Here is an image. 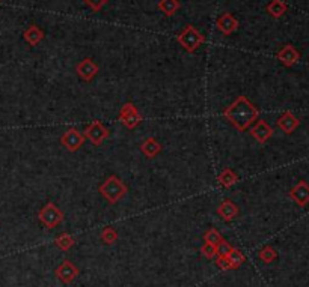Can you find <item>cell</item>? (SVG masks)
Listing matches in <instances>:
<instances>
[{
	"mask_svg": "<svg viewBox=\"0 0 309 287\" xmlns=\"http://www.w3.org/2000/svg\"><path fill=\"white\" fill-rule=\"evenodd\" d=\"M258 108L244 95L239 96L225 110V118L239 131H246L255 121H258Z\"/></svg>",
	"mask_w": 309,
	"mask_h": 287,
	"instance_id": "cell-1",
	"label": "cell"
},
{
	"mask_svg": "<svg viewBox=\"0 0 309 287\" xmlns=\"http://www.w3.org/2000/svg\"><path fill=\"white\" fill-rule=\"evenodd\" d=\"M100 194L109 203L115 205L127 194V187L118 176H110L100 185Z\"/></svg>",
	"mask_w": 309,
	"mask_h": 287,
	"instance_id": "cell-2",
	"label": "cell"
},
{
	"mask_svg": "<svg viewBox=\"0 0 309 287\" xmlns=\"http://www.w3.org/2000/svg\"><path fill=\"white\" fill-rule=\"evenodd\" d=\"M176 41H178V44H179L187 53H195V51L199 48V45L204 44L205 38L201 35V32H199L195 26L187 24V26L183 29V32L176 36Z\"/></svg>",
	"mask_w": 309,
	"mask_h": 287,
	"instance_id": "cell-3",
	"label": "cell"
},
{
	"mask_svg": "<svg viewBox=\"0 0 309 287\" xmlns=\"http://www.w3.org/2000/svg\"><path fill=\"white\" fill-rule=\"evenodd\" d=\"M38 220L41 221L42 225H45L47 228H55L56 225L64 221V212L52 202H48L45 206H42V209L38 214Z\"/></svg>",
	"mask_w": 309,
	"mask_h": 287,
	"instance_id": "cell-4",
	"label": "cell"
},
{
	"mask_svg": "<svg viewBox=\"0 0 309 287\" xmlns=\"http://www.w3.org/2000/svg\"><path fill=\"white\" fill-rule=\"evenodd\" d=\"M119 119L128 129H135L142 122V114L139 113L135 104L127 102V104H124V107L119 111Z\"/></svg>",
	"mask_w": 309,
	"mask_h": 287,
	"instance_id": "cell-5",
	"label": "cell"
},
{
	"mask_svg": "<svg viewBox=\"0 0 309 287\" xmlns=\"http://www.w3.org/2000/svg\"><path fill=\"white\" fill-rule=\"evenodd\" d=\"M85 138H88L92 145L98 146L101 145L104 140L109 137V129L104 127L101 122L98 121H94L92 124H89L86 129H85Z\"/></svg>",
	"mask_w": 309,
	"mask_h": 287,
	"instance_id": "cell-6",
	"label": "cell"
},
{
	"mask_svg": "<svg viewBox=\"0 0 309 287\" xmlns=\"http://www.w3.org/2000/svg\"><path fill=\"white\" fill-rule=\"evenodd\" d=\"M61 143L64 145L65 149H68L69 152H77L85 143V135L80 131H77L75 128H69L68 131H65L62 134Z\"/></svg>",
	"mask_w": 309,
	"mask_h": 287,
	"instance_id": "cell-7",
	"label": "cell"
},
{
	"mask_svg": "<svg viewBox=\"0 0 309 287\" xmlns=\"http://www.w3.org/2000/svg\"><path fill=\"white\" fill-rule=\"evenodd\" d=\"M55 274H56V277H58V280H59L61 283H64V284H71V283L75 280V277L79 275V268H77L72 262L64 260V262L58 266V269L55 271Z\"/></svg>",
	"mask_w": 309,
	"mask_h": 287,
	"instance_id": "cell-8",
	"label": "cell"
},
{
	"mask_svg": "<svg viewBox=\"0 0 309 287\" xmlns=\"http://www.w3.org/2000/svg\"><path fill=\"white\" fill-rule=\"evenodd\" d=\"M216 26H217V29L223 33V35L229 36V35H233V33L239 29L240 24H239V20H237L231 12H223V14L217 18Z\"/></svg>",
	"mask_w": 309,
	"mask_h": 287,
	"instance_id": "cell-9",
	"label": "cell"
},
{
	"mask_svg": "<svg viewBox=\"0 0 309 287\" xmlns=\"http://www.w3.org/2000/svg\"><path fill=\"white\" fill-rule=\"evenodd\" d=\"M75 71H77V75H79L82 80L91 81V80H94V77L98 74V65L95 64L92 59L86 58V59H83L82 62H79Z\"/></svg>",
	"mask_w": 309,
	"mask_h": 287,
	"instance_id": "cell-10",
	"label": "cell"
},
{
	"mask_svg": "<svg viewBox=\"0 0 309 287\" xmlns=\"http://www.w3.org/2000/svg\"><path fill=\"white\" fill-rule=\"evenodd\" d=\"M277 59L280 61V64H284L285 66H293L299 62L300 59V53L297 51V48L291 44L284 45L279 51H277Z\"/></svg>",
	"mask_w": 309,
	"mask_h": 287,
	"instance_id": "cell-11",
	"label": "cell"
},
{
	"mask_svg": "<svg viewBox=\"0 0 309 287\" xmlns=\"http://www.w3.org/2000/svg\"><path fill=\"white\" fill-rule=\"evenodd\" d=\"M250 134L258 143L264 145L273 135V129L270 128V125L266 121H256V124L250 128Z\"/></svg>",
	"mask_w": 309,
	"mask_h": 287,
	"instance_id": "cell-12",
	"label": "cell"
},
{
	"mask_svg": "<svg viewBox=\"0 0 309 287\" xmlns=\"http://www.w3.org/2000/svg\"><path fill=\"white\" fill-rule=\"evenodd\" d=\"M217 214H219V217L222 220H225L226 223H229V221H233V220H236L239 217V208H237V205L234 202L225 200V202H222L219 205Z\"/></svg>",
	"mask_w": 309,
	"mask_h": 287,
	"instance_id": "cell-13",
	"label": "cell"
},
{
	"mask_svg": "<svg viewBox=\"0 0 309 287\" xmlns=\"http://www.w3.org/2000/svg\"><path fill=\"white\" fill-rule=\"evenodd\" d=\"M290 197L299 205V206H305L309 203V185L305 181H300L291 191Z\"/></svg>",
	"mask_w": 309,
	"mask_h": 287,
	"instance_id": "cell-14",
	"label": "cell"
},
{
	"mask_svg": "<svg viewBox=\"0 0 309 287\" xmlns=\"http://www.w3.org/2000/svg\"><path fill=\"white\" fill-rule=\"evenodd\" d=\"M299 119L293 114V113H290V111H285L279 119H277V127L280 128L285 134H291L293 131H296L297 127H299Z\"/></svg>",
	"mask_w": 309,
	"mask_h": 287,
	"instance_id": "cell-15",
	"label": "cell"
},
{
	"mask_svg": "<svg viewBox=\"0 0 309 287\" xmlns=\"http://www.w3.org/2000/svg\"><path fill=\"white\" fill-rule=\"evenodd\" d=\"M140 151L146 158H154L162 152V145L154 138V137H148L142 145H140Z\"/></svg>",
	"mask_w": 309,
	"mask_h": 287,
	"instance_id": "cell-16",
	"label": "cell"
},
{
	"mask_svg": "<svg viewBox=\"0 0 309 287\" xmlns=\"http://www.w3.org/2000/svg\"><path fill=\"white\" fill-rule=\"evenodd\" d=\"M23 38H24V41L29 44V45H38L42 39H44V32L41 31V27H38L36 24H31L24 33H23Z\"/></svg>",
	"mask_w": 309,
	"mask_h": 287,
	"instance_id": "cell-17",
	"label": "cell"
},
{
	"mask_svg": "<svg viewBox=\"0 0 309 287\" xmlns=\"http://www.w3.org/2000/svg\"><path fill=\"white\" fill-rule=\"evenodd\" d=\"M288 6L285 2L282 0H272L267 6H266V11L273 17V18H280L285 12H287Z\"/></svg>",
	"mask_w": 309,
	"mask_h": 287,
	"instance_id": "cell-18",
	"label": "cell"
},
{
	"mask_svg": "<svg viewBox=\"0 0 309 287\" xmlns=\"http://www.w3.org/2000/svg\"><path fill=\"white\" fill-rule=\"evenodd\" d=\"M181 8L179 0H160L159 2V9L166 15V17H173L178 9Z\"/></svg>",
	"mask_w": 309,
	"mask_h": 287,
	"instance_id": "cell-19",
	"label": "cell"
},
{
	"mask_svg": "<svg viewBox=\"0 0 309 287\" xmlns=\"http://www.w3.org/2000/svg\"><path fill=\"white\" fill-rule=\"evenodd\" d=\"M217 181H219V184H220L222 187L229 188V187H233L234 184H237L239 178H237V175H236L231 168H225V170L219 175Z\"/></svg>",
	"mask_w": 309,
	"mask_h": 287,
	"instance_id": "cell-20",
	"label": "cell"
},
{
	"mask_svg": "<svg viewBox=\"0 0 309 287\" xmlns=\"http://www.w3.org/2000/svg\"><path fill=\"white\" fill-rule=\"evenodd\" d=\"M226 259H228V262H229V265H231V269H239L241 265L244 263V260H246L244 254L241 253L239 248H234V247H233V250L229 251V254L226 255Z\"/></svg>",
	"mask_w": 309,
	"mask_h": 287,
	"instance_id": "cell-21",
	"label": "cell"
},
{
	"mask_svg": "<svg viewBox=\"0 0 309 287\" xmlns=\"http://www.w3.org/2000/svg\"><path fill=\"white\" fill-rule=\"evenodd\" d=\"M55 242H56L58 248H61L62 251H68L69 248H72L75 245V239L69 233H62L61 236L56 238Z\"/></svg>",
	"mask_w": 309,
	"mask_h": 287,
	"instance_id": "cell-22",
	"label": "cell"
},
{
	"mask_svg": "<svg viewBox=\"0 0 309 287\" xmlns=\"http://www.w3.org/2000/svg\"><path fill=\"white\" fill-rule=\"evenodd\" d=\"M101 241L106 245H113L118 241V233L112 227H106L101 232Z\"/></svg>",
	"mask_w": 309,
	"mask_h": 287,
	"instance_id": "cell-23",
	"label": "cell"
},
{
	"mask_svg": "<svg viewBox=\"0 0 309 287\" xmlns=\"http://www.w3.org/2000/svg\"><path fill=\"white\" fill-rule=\"evenodd\" d=\"M222 239H223L222 235H220L216 228H210V230H207L205 233H204V241H205L207 244H210V245H214V247H216Z\"/></svg>",
	"mask_w": 309,
	"mask_h": 287,
	"instance_id": "cell-24",
	"label": "cell"
},
{
	"mask_svg": "<svg viewBox=\"0 0 309 287\" xmlns=\"http://www.w3.org/2000/svg\"><path fill=\"white\" fill-rule=\"evenodd\" d=\"M276 257H277V251H276L273 247H270V245L264 247V248L260 251V259H261L263 262H266V263L275 262Z\"/></svg>",
	"mask_w": 309,
	"mask_h": 287,
	"instance_id": "cell-25",
	"label": "cell"
},
{
	"mask_svg": "<svg viewBox=\"0 0 309 287\" xmlns=\"http://www.w3.org/2000/svg\"><path fill=\"white\" fill-rule=\"evenodd\" d=\"M233 250V245L226 241H220L217 245H216V257H226L229 254V251Z\"/></svg>",
	"mask_w": 309,
	"mask_h": 287,
	"instance_id": "cell-26",
	"label": "cell"
},
{
	"mask_svg": "<svg viewBox=\"0 0 309 287\" xmlns=\"http://www.w3.org/2000/svg\"><path fill=\"white\" fill-rule=\"evenodd\" d=\"M83 2H85V5L89 6L94 12H98V11H101L104 6L107 5L109 0H83Z\"/></svg>",
	"mask_w": 309,
	"mask_h": 287,
	"instance_id": "cell-27",
	"label": "cell"
},
{
	"mask_svg": "<svg viewBox=\"0 0 309 287\" xmlns=\"http://www.w3.org/2000/svg\"><path fill=\"white\" fill-rule=\"evenodd\" d=\"M201 253L205 255L207 259H214L216 257V247L214 245H210V244H204L202 248H201Z\"/></svg>",
	"mask_w": 309,
	"mask_h": 287,
	"instance_id": "cell-28",
	"label": "cell"
},
{
	"mask_svg": "<svg viewBox=\"0 0 309 287\" xmlns=\"http://www.w3.org/2000/svg\"><path fill=\"white\" fill-rule=\"evenodd\" d=\"M216 265L222 269V271H229L231 269V265L228 262L226 257H216Z\"/></svg>",
	"mask_w": 309,
	"mask_h": 287,
	"instance_id": "cell-29",
	"label": "cell"
},
{
	"mask_svg": "<svg viewBox=\"0 0 309 287\" xmlns=\"http://www.w3.org/2000/svg\"><path fill=\"white\" fill-rule=\"evenodd\" d=\"M0 3H2V0H0Z\"/></svg>",
	"mask_w": 309,
	"mask_h": 287,
	"instance_id": "cell-30",
	"label": "cell"
}]
</instances>
